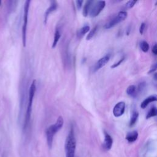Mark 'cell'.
Instances as JSON below:
<instances>
[{
	"label": "cell",
	"instance_id": "cell-8",
	"mask_svg": "<svg viewBox=\"0 0 157 157\" xmlns=\"http://www.w3.org/2000/svg\"><path fill=\"white\" fill-rule=\"evenodd\" d=\"M110 59V55L107 54L105 56H104L103 57L101 58L93 66V71L94 72L98 71V70H99L101 67H102L103 66H104L109 61Z\"/></svg>",
	"mask_w": 157,
	"mask_h": 157
},
{
	"label": "cell",
	"instance_id": "cell-21",
	"mask_svg": "<svg viewBox=\"0 0 157 157\" xmlns=\"http://www.w3.org/2000/svg\"><path fill=\"white\" fill-rule=\"evenodd\" d=\"M145 86H146V84H145V82H140L139 83V85L137 87V90L138 94L143 92L145 88Z\"/></svg>",
	"mask_w": 157,
	"mask_h": 157
},
{
	"label": "cell",
	"instance_id": "cell-4",
	"mask_svg": "<svg viewBox=\"0 0 157 157\" xmlns=\"http://www.w3.org/2000/svg\"><path fill=\"white\" fill-rule=\"evenodd\" d=\"M31 1L27 0L25 2L24 6V14H23V24L22 26V42L24 47L26 46V29L28 25V13L29 8Z\"/></svg>",
	"mask_w": 157,
	"mask_h": 157
},
{
	"label": "cell",
	"instance_id": "cell-24",
	"mask_svg": "<svg viewBox=\"0 0 157 157\" xmlns=\"http://www.w3.org/2000/svg\"><path fill=\"white\" fill-rule=\"evenodd\" d=\"M145 23H142L140 26V28H139V32H140V34H143V33L144 32V30H145Z\"/></svg>",
	"mask_w": 157,
	"mask_h": 157
},
{
	"label": "cell",
	"instance_id": "cell-10",
	"mask_svg": "<svg viewBox=\"0 0 157 157\" xmlns=\"http://www.w3.org/2000/svg\"><path fill=\"white\" fill-rule=\"evenodd\" d=\"M57 6H58V4H57L56 1H51V4H50V7L47 9V10H46V11L44 13V23L45 24L47 23V19H48V17L49 15L56 9Z\"/></svg>",
	"mask_w": 157,
	"mask_h": 157
},
{
	"label": "cell",
	"instance_id": "cell-19",
	"mask_svg": "<svg viewBox=\"0 0 157 157\" xmlns=\"http://www.w3.org/2000/svg\"><path fill=\"white\" fill-rule=\"evenodd\" d=\"M157 113V110L155 106H153L151 107V109L148 112L147 115H146V119H148L151 117H155Z\"/></svg>",
	"mask_w": 157,
	"mask_h": 157
},
{
	"label": "cell",
	"instance_id": "cell-11",
	"mask_svg": "<svg viewBox=\"0 0 157 157\" xmlns=\"http://www.w3.org/2000/svg\"><path fill=\"white\" fill-rule=\"evenodd\" d=\"M138 135L139 134H138V132L137 131H131V132H129L127 133V134L126 135L125 139L128 142L132 143L137 139Z\"/></svg>",
	"mask_w": 157,
	"mask_h": 157
},
{
	"label": "cell",
	"instance_id": "cell-27",
	"mask_svg": "<svg viewBox=\"0 0 157 157\" xmlns=\"http://www.w3.org/2000/svg\"><path fill=\"white\" fill-rule=\"evenodd\" d=\"M152 52L155 55H157V45L156 44H155L153 47H152Z\"/></svg>",
	"mask_w": 157,
	"mask_h": 157
},
{
	"label": "cell",
	"instance_id": "cell-18",
	"mask_svg": "<svg viewBox=\"0 0 157 157\" xmlns=\"http://www.w3.org/2000/svg\"><path fill=\"white\" fill-rule=\"evenodd\" d=\"M139 47H140L141 50L144 52H147L150 48L149 44H148L147 42H146L145 40H142L140 42Z\"/></svg>",
	"mask_w": 157,
	"mask_h": 157
},
{
	"label": "cell",
	"instance_id": "cell-28",
	"mask_svg": "<svg viewBox=\"0 0 157 157\" xmlns=\"http://www.w3.org/2000/svg\"><path fill=\"white\" fill-rule=\"evenodd\" d=\"M1 1H0V5H1Z\"/></svg>",
	"mask_w": 157,
	"mask_h": 157
},
{
	"label": "cell",
	"instance_id": "cell-22",
	"mask_svg": "<svg viewBox=\"0 0 157 157\" xmlns=\"http://www.w3.org/2000/svg\"><path fill=\"white\" fill-rule=\"evenodd\" d=\"M137 1H128L126 3V4H125V6H126V7L127 8V9H131V8H132L134 5H135V4L137 2Z\"/></svg>",
	"mask_w": 157,
	"mask_h": 157
},
{
	"label": "cell",
	"instance_id": "cell-5",
	"mask_svg": "<svg viewBox=\"0 0 157 157\" xmlns=\"http://www.w3.org/2000/svg\"><path fill=\"white\" fill-rule=\"evenodd\" d=\"M105 6V1H98L93 3L89 12V15L91 17H97Z\"/></svg>",
	"mask_w": 157,
	"mask_h": 157
},
{
	"label": "cell",
	"instance_id": "cell-17",
	"mask_svg": "<svg viewBox=\"0 0 157 157\" xmlns=\"http://www.w3.org/2000/svg\"><path fill=\"white\" fill-rule=\"evenodd\" d=\"M61 37V33H60V31H59V29H56L55 30V34H54V39H53V42L52 43V47L53 48H54L56 46V44L58 42V40H59Z\"/></svg>",
	"mask_w": 157,
	"mask_h": 157
},
{
	"label": "cell",
	"instance_id": "cell-26",
	"mask_svg": "<svg viewBox=\"0 0 157 157\" xmlns=\"http://www.w3.org/2000/svg\"><path fill=\"white\" fill-rule=\"evenodd\" d=\"M156 68H157V65H156V63H155L153 65H152V66L151 67L148 73L150 74V73H153V72H155L156 70Z\"/></svg>",
	"mask_w": 157,
	"mask_h": 157
},
{
	"label": "cell",
	"instance_id": "cell-20",
	"mask_svg": "<svg viewBox=\"0 0 157 157\" xmlns=\"http://www.w3.org/2000/svg\"><path fill=\"white\" fill-rule=\"evenodd\" d=\"M97 29H98V26H94V27L90 31V33H88V34L87 35L86 38V39L87 40H90V39L94 36V35L95 34V33H96V31H97Z\"/></svg>",
	"mask_w": 157,
	"mask_h": 157
},
{
	"label": "cell",
	"instance_id": "cell-7",
	"mask_svg": "<svg viewBox=\"0 0 157 157\" xmlns=\"http://www.w3.org/2000/svg\"><path fill=\"white\" fill-rule=\"evenodd\" d=\"M125 110V103L123 101H120L116 104L113 109V114L115 117H119L121 116Z\"/></svg>",
	"mask_w": 157,
	"mask_h": 157
},
{
	"label": "cell",
	"instance_id": "cell-15",
	"mask_svg": "<svg viewBox=\"0 0 157 157\" xmlns=\"http://www.w3.org/2000/svg\"><path fill=\"white\" fill-rule=\"evenodd\" d=\"M90 26L88 25H85L81 28H80L77 31V36L78 38H80L83 37L86 33H87L90 31Z\"/></svg>",
	"mask_w": 157,
	"mask_h": 157
},
{
	"label": "cell",
	"instance_id": "cell-6",
	"mask_svg": "<svg viewBox=\"0 0 157 157\" xmlns=\"http://www.w3.org/2000/svg\"><path fill=\"white\" fill-rule=\"evenodd\" d=\"M127 15H128V13L126 11L122 10V11L119 12L116 17H115L113 18H112L110 21H109L107 23L105 24V28L110 29V28L115 26L116 25H117L119 23L124 20L126 18Z\"/></svg>",
	"mask_w": 157,
	"mask_h": 157
},
{
	"label": "cell",
	"instance_id": "cell-14",
	"mask_svg": "<svg viewBox=\"0 0 157 157\" xmlns=\"http://www.w3.org/2000/svg\"><path fill=\"white\" fill-rule=\"evenodd\" d=\"M93 2H94L93 1H86L85 2V5L83 6V15L84 17H86L88 15L90 10L91 7Z\"/></svg>",
	"mask_w": 157,
	"mask_h": 157
},
{
	"label": "cell",
	"instance_id": "cell-25",
	"mask_svg": "<svg viewBox=\"0 0 157 157\" xmlns=\"http://www.w3.org/2000/svg\"><path fill=\"white\" fill-rule=\"evenodd\" d=\"M75 2H76V6H77V9L78 10H80L82 8V4L83 2V1H82V0H77V1H75Z\"/></svg>",
	"mask_w": 157,
	"mask_h": 157
},
{
	"label": "cell",
	"instance_id": "cell-1",
	"mask_svg": "<svg viewBox=\"0 0 157 157\" xmlns=\"http://www.w3.org/2000/svg\"><path fill=\"white\" fill-rule=\"evenodd\" d=\"M64 150L66 157H75L76 150V139L72 126L71 127L70 131L66 139Z\"/></svg>",
	"mask_w": 157,
	"mask_h": 157
},
{
	"label": "cell",
	"instance_id": "cell-9",
	"mask_svg": "<svg viewBox=\"0 0 157 157\" xmlns=\"http://www.w3.org/2000/svg\"><path fill=\"white\" fill-rule=\"evenodd\" d=\"M104 140L102 144V147L105 150H109L111 149L113 144V139L110 134L107 132L104 131Z\"/></svg>",
	"mask_w": 157,
	"mask_h": 157
},
{
	"label": "cell",
	"instance_id": "cell-2",
	"mask_svg": "<svg viewBox=\"0 0 157 157\" xmlns=\"http://www.w3.org/2000/svg\"><path fill=\"white\" fill-rule=\"evenodd\" d=\"M64 123L63 118L61 116L58 117L56 121L55 124L50 125L47 129H46V138H47V142L49 149H51L52 147L53 141L54 136L56 133L59 131L61 128L63 127Z\"/></svg>",
	"mask_w": 157,
	"mask_h": 157
},
{
	"label": "cell",
	"instance_id": "cell-23",
	"mask_svg": "<svg viewBox=\"0 0 157 157\" xmlns=\"http://www.w3.org/2000/svg\"><path fill=\"white\" fill-rule=\"evenodd\" d=\"M124 56H123V57H122L118 61H117V63H114V64H113L112 66H111V68H113V69H114V68H115V67H118L123 61H124Z\"/></svg>",
	"mask_w": 157,
	"mask_h": 157
},
{
	"label": "cell",
	"instance_id": "cell-3",
	"mask_svg": "<svg viewBox=\"0 0 157 157\" xmlns=\"http://www.w3.org/2000/svg\"><path fill=\"white\" fill-rule=\"evenodd\" d=\"M36 90V80H34L30 86L29 90V97H28V104L27 106V109H26V115H25V122H24V125H23V128L25 129L29 122L30 118H31V111H32V105H33V99L34 96L35 94Z\"/></svg>",
	"mask_w": 157,
	"mask_h": 157
},
{
	"label": "cell",
	"instance_id": "cell-16",
	"mask_svg": "<svg viewBox=\"0 0 157 157\" xmlns=\"http://www.w3.org/2000/svg\"><path fill=\"white\" fill-rule=\"evenodd\" d=\"M138 117H139V112L137 111H136V110L133 111L131 115L129 124L130 127H131V126H132L135 124V123H136V121L138 120Z\"/></svg>",
	"mask_w": 157,
	"mask_h": 157
},
{
	"label": "cell",
	"instance_id": "cell-12",
	"mask_svg": "<svg viewBox=\"0 0 157 157\" xmlns=\"http://www.w3.org/2000/svg\"><path fill=\"white\" fill-rule=\"evenodd\" d=\"M157 99L156 96L155 95H151L150 96L148 97H147V98H145L141 103L140 104V107L142 109H145L147 107V106L151 102H154L156 101Z\"/></svg>",
	"mask_w": 157,
	"mask_h": 157
},
{
	"label": "cell",
	"instance_id": "cell-13",
	"mask_svg": "<svg viewBox=\"0 0 157 157\" xmlns=\"http://www.w3.org/2000/svg\"><path fill=\"white\" fill-rule=\"evenodd\" d=\"M126 93L132 98H136L138 96L137 86L135 85H130L126 89Z\"/></svg>",
	"mask_w": 157,
	"mask_h": 157
}]
</instances>
